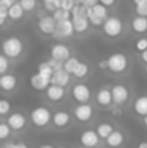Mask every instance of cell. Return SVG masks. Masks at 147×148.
I'll use <instances>...</instances> for the list:
<instances>
[{"label":"cell","instance_id":"d4e9b609","mask_svg":"<svg viewBox=\"0 0 147 148\" xmlns=\"http://www.w3.org/2000/svg\"><path fill=\"white\" fill-rule=\"evenodd\" d=\"M88 73H90V66H88L85 62H79V63L77 65V68L74 69V72H72V75H74L77 79H84V78L88 76Z\"/></svg>","mask_w":147,"mask_h":148},{"label":"cell","instance_id":"d590c367","mask_svg":"<svg viewBox=\"0 0 147 148\" xmlns=\"http://www.w3.org/2000/svg\"><path fill=\"white\" fill-rule=\"evenodd\" d=\"M1 148H29V145L23 141H7L1 145Z\"/></svg>","mask_w":147,"mask_h":148},{"label":"cell","instance_id":"f907efd6","mask_svg":"<svg viewBox=\"0 0 147 148\" xmlns=\"http://www.w3.org/2000/svg\"><path fill=\"white\" fill-rule=\"evenodd\" d=\"M133 3H134V6H136V4H141V3H146V0H133Z\"/></svg>","mask_w":147,"mask_h":148},{"label":"cell","instance_id":"44dd1931","mask_svg":"<svg viewBox=\"0 0 147 148\" xmlns=\"http://www.w3.org/2000/svg\"><path fill=\"white\" fill-rule=\"evenodd\" d=\"M131 30L137 35H144L147 32V17L136 16L131 20Z\"/></svg>","mask_w":147,"mask_h":148},{"label":"cell","instance_id":"6da1fadb","mask_svg":"<svg viewBox=\"0 0 147 148\" xmlns=\"http://www.w3.org/2000/svg\"><path fill=\"white\" fill-rule=\"evenodd\" d=\"M0 48H1V53L4 56H7L10 60H16L25 52V42L19 36L12 35V36H7L1 40Z\"/></svg>","mask_w":147,"mask_h":148},{"label":"cell","instance_id":"2e32d148","mask_svg":"<svg viewBox=\"0 0 147 148\" xmlns=\"http://www.w3.org/2000/svg\"><path fill=\"white\" fill-rule=\"evenodd\" d=\"M69 56H71V49L66 45H63V43H55V45L50 46V58L63 62Z\"/></svg>","mask_w":147,"mask_h":148},{"label":"cell","instance_id":"7a4b0ae2","mask_svg":"<svg viewBox=\"0 0 147 148\" xmlns=\"http://www.w3.org/2000/svg\"><path fill=\"white\" fill-rule=\"evenodd\" d=\"M102 33L108 39H117L124 32V23L118 16H107L101 26Z\"/></svg>","mask_w":147,"mask_h":148},{"label":"cell","instance_id":"11a10c76","mask_svg":"<svg viewBox=\"0 0 147 148\" xmlns=\"http://www.w3.org/2000/svg\"><path fill=\"white\" fill-rule=\"evenodd\" d=\"M84 0H75V3H82Z\"/></svg>","mask_w":147,"mask_h":148},{"label":"cell","instance_id":"52a82bcc","mask_svg":"<svg viewBox=\"0 0 147 148\" xmlns=\"http://www.w3.org/2000/svg\"><path fill=\"white\" fill-rule=\"evenodd\" d=\"M55 29H56V20L52 17V14H45L41 16L38 20V30L45 35V36H53L55 35Z\"/></svg>","mask_w":147,"mask_h":148},{"label":"cell","instance_id":"816d5d0a","mask_svg":"<svg viewBox=\"0 0 147 148\" xmlns=\"http://www.w3.org/2000/svg\"><path fill=\"white\" fill-rule=\"evenodd\" d=\"M143 118V124H144V127H147V115L146 116H141Z\"/></svg>","mask_w":147,"mask_h":148},{"label":"cell","instance_id":"277c9868","mask_svg":"<svg viewBox=\"0 0 147 148\" xmlns=\"http://www.w3.org/2000/svg\"><path fill=\"white\" fill-rule=\"evenodd\" d=\"M108 71L115 73V75H121L128 69V58L124 53H112L108 59Z\"/></svg>","mask_w":147,"mask_h":148},{"label":"cell","instance_id":"cb8c5ba5","mask_svg":"<svg viewBox=\"0 0 147 148\" xmlns=\"http://www.w3.org/2000/svg\"><path fill=\"white\" fill-rule=\"evenodd\" d=\"M95 131H97L98 137H99L101 140H105V138L114 131V127H112L111 124H108V122H101V124L97 125Z\"/></svg>","mask_w":147,"mask_h":148},{"label":"cell","instance_id":"681fc988","mask_svg":"<svg viewBox=\"0 0 147 148\" xmlns=\"http://www.w3.org/2000/svg\"><path fill=\"white\" fill-rule=\"evenodd\" d=\"M137 148H147V141H140L137 144Z\"/></svg>","mask_w":147,"mask_h":148},{"label":"cell","instance_id":"74e56055","mask_svg":"<svg viewBox=\"0 0 147 148\" xmlns=\"http://www.w3.org/2000/svg\"><path fill=\"white\" fill-rule=\"evenodd\" d=\"M136 14L137 16H144L147 17V3H141V4H136Z\"/></svg>","mask_w":147,"mask_h":148},{"label":"cell","instance_id":"ffe728a7","mask_svg":"<svg viewBox=\"0 0 147 148\" xmlns=\"http://www.w3.org/2000/svg\"><path fill=\"white\" fill-rule=\"evenodd\" d=\"M69 79H71V73H68L66 71H63L61 68V69L53 71V73L50 76V84H55L59 86H66L69 84Z\"/></svg>","mask_w":147,"mask_h":148},{"label":"cell","instance_id":"f35d334b","mask_svg":"<svg viewBox=\"0 0 147 148\" xmlns=\"http://www.w3.org/2000/svg\"><path fill=\"white\" fill-rule=\"evenodd\" d=\"M75 6V0H61V9L71 12Z\"/></svg>","mask_w":147,"mask_h":148},{"label":"cell","instance_id":"ac0fdd59","mask_svg":"<svg viewBox=\"0 0 147 148\" xmlns=\"http://www.w3.org/2000/svg\"><path fill=\"white\" fill-rule=\"evenodd\" d=\"M126 141V135L123 131L120 130H114L107 138H105V144L108 148H120Z\"/></svg>","mask_w":147,"mask_h":148},{"label":"cell","instance_id":"ba28073f","mask_svg":"<svg viewBox=\"0 0 147 148\" xmlns=\"http://www.w3.org/2000/svg\"><path fill=\"white\" fill-rule=\"evenodd\" d=\"M71 95L78 103H85V102H90V99H91V91H90L88 85L81 82V84H75L72 86Z\"/></svg>","mask_w":147,"mask_h":148},{"label":"cell","instance_id":"f1b7e54d","mask_svg":"<svg viewBox=\"0 0 147 148\" xmlns=\"http://www.w3.org/2000/svg\"><path fill=\"white\" fill-rule=\"evenodd\" d=\"M38 72H39L41 75H43L45 78H49V79H50V76H52V73H53V69L50 68V65L45 60V62H41V63L38 65Z\"/></svg>","mask_w":147,"mask_h":148},{"label":"cell","instance_id":"b9f144b4","mask_svg":"<svg viewBox=\"0 0 147 148\" xmlns=\"http://www.w3.org/2000/svg\"><path fill=\"white\" fill-rule=\"evenodd\" d=\"M101 4H104L105 7H112L115 3H117V0H98Z\"/></svg>","mask_w":147,"mask_h":148},{"label":"cell","instance_id":"3957f363","mask_svg":"<svg viewBox=\"0 0 147 148\" xmlns=\"http://www.w3.org/2000/svg\"><path fill=\"white\" fill-rule=\"evenodd\" d=\"M50 119H52V112L48 106L39 105L30 111V122L33 124V127L39 130L46 128L50 124Z\"/></svg>","mask_w":147,"mask_h":148},{"label":"cell","instance_id":"4316f807","mask_svg":"<svg viewBox=\"0 0 147 148\" xmlns=\"http://www.w3.org/2000/svg\"><path fill=\"white\" fill-rule=\"evenodd\" d=\"M87 19H88V22H90V25L92 27H101L102 23H104V19H101V17H98L97 14H94L91 7H87Z\"/></svg>","mask_w":147,"mask_h":148},{"label":"cell","instance_id":"30bf717a","mask_svg":"<svg viewBox=\"0 0 147 148\" xmlns=\"http://www.w3.org/2000/svg\"><path fill=\"white\" fill-rule=\"evenodd\" d=\"M99 140H101V138L98 137L95 130H85V131H82L81 135H79V143H81V145L88 147V148L98 147Z\"/></svg>","mask_w":147,"mask_h":148},{"label":"cell","instance_id":"603a6c76","mask_svg":"<svg viewBox=\"0 0 147 148\" xmlns=\"http://www.w3.org/2000/svg\"><path fill=\"white\" fill-rule=\"evenodd\" d=\"M23 14H25V10H23V7L20 6L19 1L13 3V4L7 9V19H10V20H13V22L20 20V19L23 17Z\"/></svg>","mask_w":147,"mask_h":148},{"label":"cell","instance_id":"9f6ffc18","mask_svg":"<svg viewBox=\"0 0 147 148\" xmlns=\"http://www.w3.org/2000/svg\"><path fill=\"white\" fill-rule=\"evenodd\" d=\"M56 148H68V147H63V145H61V147H56Z\"/></svg>","mask_w":147,"mask_h":148},{"label":"cell","instance_id":"c3c4849f","mask_svg":"<svg viewBox=\"0 0 147 148\" xmlns=\"http://www.w3.org/2000/svg\"><path fill=\"white\" fill-rule=\"evenodd\" d=\"M140 59L147 65V49H144L143 52H140Z\"/></svg>","mask_w":147,"mask_h":148},{"label":"cell","instance_id":"e575fe53","mask_svg":"<svg viewBox=\"0 0 147 148\" xmlns=\"http://www.w3.org/2000/svg\"><path fill=\"white\" fill-rule=\"evenodd\" d=\"M10 68V59L7 56H4L3 53H0V75L6 73Z\"/></svg>","mask_w":147,"mask_h":148},{"label":"cell","instance_id":"94428289","mask_svg":"<svg viewBox=\"0 0 147 148\" xmlns=\"http://www.w3.org/2000/svg\"><path fill=\"white\" fill-rule=\"evenodd\" d=\"M146 3H147V0H146Z\"/></svg>","mask_w":147,"mask_h":148},{"label":"cell","instance_id":"7bdbcfd3","mask_svg":"<svg viewBox=\"0 0 147 148\" xmlns=\"http://www.w3.org/2000/svg\"><path fill=\"white\" fill-rule=\"evenodd\" d=\"M118 106H120V105H115V106L111 109V114H112L114 116H120V115H123V111H121Z\"/></svg>","mask_w":147,"mask_h":148},{"label":"cell","instance_id":"91938a15","mask_svg":"<svg viewBox=\"0 0 147 148\" xmlns=\"http://www.w3.org/2000/svg\"><path fill=\"white\" fill-rule=\"evenodd\" d=\"M79 148H88V147H84V145H82V147H79Z\"/></svg>","mask_w":147,"mask_h":148},{"label":"cell","instance_id":"ee69618b","mask_svg":"<svg viewBox=\"0 0 147 148\" xmlns=\"http://www.w3.org/2000/svg\"><path fill=\"white\" fill-rule=\"evenodd\" d=\"M0 17L1 19H7V7H4V6H1L0 4Z\"/></svg>","mask_w":147,"mask_h":148},{"label":"cell","instance_id":"e0dca14e","mask_svg":"<svg viewBox=\"0 0 147 148\" xmlns=\"http://www.w3.org/2000/svg\"><path fill=\"white\" fill-rule=\"evenodd\" d=\"M95 102L102 108H108L112 103V97H111V88L102 86L99 88L95 94Z\"/></svg>","mask_w":147,"mask_h":148},{"label":"cell","instance_id":"5bb4252c","mask_svg":"<svg viewBox=\"0 0 147 148\" xmlns=\"http://www.w3.org/2000/svg\"><path fill=\"white\" fill-rule=\"evenodd\" d=\"M45 95L50 102H61L62 99L65 98L66 95V91H65V86H59V85H55V84H49L48 88L45 89Z\"/></svg>","mask_w":147,"mask_h":148},{"label":"cell","instance_id":"680465c9","mask_svg":"<svg viewBox=\"0 0 147 148\" xmlns=\"http://www.w3.org/2000/svg\"><path fill=\"white\" fill-rule=\"evenodd\" d=\"M144 71H146V73H147V65H146V69H144Z\"/></svg>","mask_w":147,"mask_h":148},{"label":"cell","instance_id":"83f0119b","mask_svg":"<svg viewBox=\"0 0 147 148\" xmlns=\"http://www.w3.org/2000/svg\"><path fill=\"white\" fill-rule=\"evenodd\" d=\"M91 10H92L94 14H97L98 17H101V19H105V17L108 16V7H105V6L101 4L99 1L95 3L94 6H91Z\"/></svg>","mask_w":147,"mask_h":148},{"label":"cell","instance_id":"9a60e30c","mask_svg":"<svg viewBox=\"0 0 147 148\" xmlns=\"http://www.w3.org/2000/svg\"><path fill=\"white\" fill-rule=\"evenodd\" d=\"M29 84H30V88L38 91V92H45V89L48 88V85L50 84V79L45 78L43 75H41L39 72L30 75L29 78Z\"/></svg>","mask_w":147,"mask_h":148},{"label":"cell","instance_id":"836d02e7","mask_svg":"<svg viewBox=\"0 0 147 148\" xmlns=\"http://www.w3.org/2000/svg\"><path fill=\"white\" fill-rule=\"evenodd\" d=\"M12 112V103L6 99H0V116H6Z\"/></svg>","mask_w":147,"mask_h":148},{"label":"cell","instance_id":"ab89813d","mask_svg":"<svg viewBox=\"0 0 147 148\" xmlns=\"http://www.w3.org/2000/svg\"><path fill=\"white\" fill-rule=\"evenodd\" d=\"M49 65H50V68L53 69V71H56V69H61L62 68V62L61 60H56V59H53V58H50L49 60H46Z\"/></svg>","mask_w":147,"mask_h":148},{"label":"cell","instance_id":"4fadbf2b","mask_svg":"<svg viewBox=\"0 0 147 148\" xmlns=\"http://www.w3.org/2000/svg\"><path fill=\"white\" fill-rule=\"evenodd\" d=\"M71 121H72V116L66 111H56L55 114H52V119H50L52 125L58 130L66 128L71 124Z\"/></svg>","mask_w":147,"mask_h":148},{"label":"cell","instance_id":"7dc6e473","mask_svg":"<svg viewBox=\"0 0 147 148\" xmlns=\"http://www.w3.org/2000/svg\"><path fill=\"white\" fill-rule=\"evenodd\" d=\"M95 3H98V0H84V1H82V4H85L87 7H91V6H94Z\"/></svg>","mask_w":147,"mask_h":148},{"label":"cell","instance_id":"d6986e66","mask_svg":"<svg viewBox=\"0 0 147 148\" xmlns=\"http://www.w3.org/2000/svg\"><path fill=\"white\" fill-rule=\"evenodd\" d=\"M71 20H72L74 32L77 35H84L91 26L88 19H87V16H74V17H71Z\"/></svg>","mask_w":147,"mask_h":148},{"label":"cell","instance_id":"60d3db41","mask_svg":"<svg viewBox=\"0 0 147 148\" xmlns=\"http://www.w3.org/2000/svg\"><path fill=\"white\" fill-rule=\"evenodd\" d=\"M43 7H45V10H48V12H50V13H52L53 10H56L53 1H43Z\"/></svg>","mask_w":147,"mask_h":148},{"label":"cell","instance_id":"5b68a950","mask_svg":"<svg viewBox=\"0 0 147 148\" xmlns=\"http://www.w3.org/2000/svg\"><path fill=\"white\" fill-rule=\"evenodd\" d=\"M72 115L74 118L81 122V124H87L94 118V106L90 102L85 103H78L74 109H72Z\"/></svg>","mask_w":147,"mask_h":148},{"label":"cell","instance_id":"8d00e7d4","mask_svg":"<svg viewBox=\"0 0 147 148\" xmlns=\"http://www.w3.org/2000/svg\"><path fill=\"white\" fill-rule=\"evenodd\" d=\"M134 48H136L137 52H143L144 49H147V38H140V39H137Z\"/></svg>","mask_w":147,"mask_h":148},{"label":"cell","instance_id":"4dcf8cb0","mask_svg":"<svg viewBox=\"0 0 147 148\" xmlns=\"http://www.w3.org/2000/svg\"><path fill=\"white\" fill-rule=\"evenodd\" d=\"M19 3L23 7L25 13H30L38 7V0H19Z\"/></svg>","mask_w":147,"mask_h":148},{"label":"cell","instance_id":"7402d4cb","mask_svg":"<svg viewBox=\"0 0 147 148\" xmlns=\"http://www.w3.org/2000/svg\"><path fill=\"white\" fill-rule=\"evenodd\" d=\"M133 111L139 116H146L147 115V95L137 97L133 103Z\"/></svg>","mask_w":147,"mask_h":148},{"label":"cell","instance_id":"db71d44e","mask_svg":"<svg viewBox=\"0 0 147 148\" xmlns=\"http://www.w3.org/2000/svg\"><path fill=\"white\" fill-rule=\"evenodd\" d=\"M4 22H6V20H4V19H1V17H0V26H3V25H4Z\"/></svg>","mask_w":147,"mask_h":148},{"label":"cell","instance_id":"d6a6232c","mask_svg":"<svg viewBox=\"0 0 147 148\" xmlns=\"http://www.w3.org/2000/svg\"><path fill=\"white\" fill-rule=\"evenodd\" d=\"M12 128L7 125V122H0V141H4L10 137Z\"/></svg>","mask_w":147,"mask_h":148},{"label":"cell","instance_id":"484cf974","mask_svg":"<svg viewBox=\"0 0 147 148\" xmlns=\"http://www.w3.org/2000/svg\"><path fill=\"white\" fill-rule=\"evenodd\" d=\"M78 63H79V59H78V58H75V56H69L68 59H65V60L62 62V69L72 75V72H74V69L77 68Z\"/></svg>","mask_w":147,"mask_h":148},{"label":"cell","instance_id":"8992f818","mask_svg":"<svg viewBox=\"0 0 147 148\" xmlns=\"http://www.w3.org/2000/svg\"><path fill=\"white\" fill-rule=\"evenodd\" d=\"M111 97H112V103L115 105H124L130 98V91L126 85L123 84H115L111 86Z\"/></svg>","mask_w":147,"mask_h":148},{"label":"cell","instance_id":"f5cc1de1","mask_svg":"<svg viewBox=\"0 0 147 148\" xmlns=\"http://www.w3.org/2000/svg\"><path fill=\"white\" fill-rule=\"evenodd\" d=\"M39 148H53L52 145H49V144H46V145H42V147H39Z\"/></svg>","mask_w":147,"mask_h":148},{"label":"cell","instance_id":"8fae6325","mask_svg":"<svg viewBox=\"0 0 147 148\" xmlns=\"http://www.w3.org/2000/svg\"><path fill=\"white\" fill-rule=\"evenodd\" d=\"M17 76L13 73H1L0 75V91L3 92H13L17 88Z\"/></svg>","mask_w":147,"mask_h":148},{"label":"cell","instance_id":"f546056e","mask_svg":"<svg viewBox=\"0 0 147 148\" xmlns=\"http://www.w3.org/2000/svg\"><path fill=\"white\" fill-rule=\"evenodd\" d=\"M52 17L56 20V22H59V20H65V19H71V12H68V10H63V9H56V10H53L52 12Z\"/></svg>","mask_w":147,"mask_h":148},{"label":"cell","instance_id":"f6af8a7d","mask_svg":"<svg viewBox=\"0 0 147 148\" xmlns=\"http://www.w3.org/2000/svg\"><path fill=\"white\" fill-rule=\"evenodd\" d=\"M16 1H17V0H0V4L9 9V7H10L13 3H16Z\"/></svg>","mask_w":147,"mask_h":148},{"label":"cell","instance_id":"6f0895ef","mask_svg":"<svg viewBox=\"0 0 147 148\" xmlns=\"http://www.w3.org/2000/svg\"><path fill=\"white\" fill-rule=\"evenodd\" d=\"M42 1H52V0H42Z\"/></svg>","mask_w":147,"mask_h":148},{"label":"cell","instance_id":"1f68e13d","mask_svg":"<svg viewBox=\"0 0 147 148\" xmlns=\"http://www.w3.org/2000/svg\"><path fill=\"white\" fill-rule=\"evenodd\" d=\"M74 16H87V6L82 3H75L74 9L71 10V17Z\"/></svg>","mask_w":147,"mask_h":148},{"label":"cell","instance_id":"9c48e42d","mask_svg":"<svg viewBox=\"0 0 147 148\" xmlns=\"http://www.w3.org/2000/svg\"><path fill=\"white\" fill-rule=\"evenodd\" d=\"M6 122L12 128V131H22L28 125V119H26V116L22 112H12V114H9Z\"/></svg>","mask_w":147,"mask_h":148},{"label":"cell","instance_id":"bcb514c9","mask_svg":"<svg viewBox=\"0 0 147 148\" xmlns=\"http://www.w3.org/2000/svg\"><path fill=\"white\" fill-rule=\"evenodd\" d=\"M98 68L99 69H108V62H107V59H102V60H99L98 62Z\"/></svg>","mask_w":147,"mask_h":148},{"label":"cell","instance_id":"7c38bea8","mask_svg":"<svg viewBox=\"0 0 147 148\" xmlns=\"http://www.w3.org/2000/svg\"><path fill=\"white\" fill-rule=\"evenodd\" d=\"M72 35H75V32H74V26H72V20L71 19H65V20L56 22L55 36H58V38H71Z\"/></svg>","mask_w":147,"mask_h":148}]
</instances>
